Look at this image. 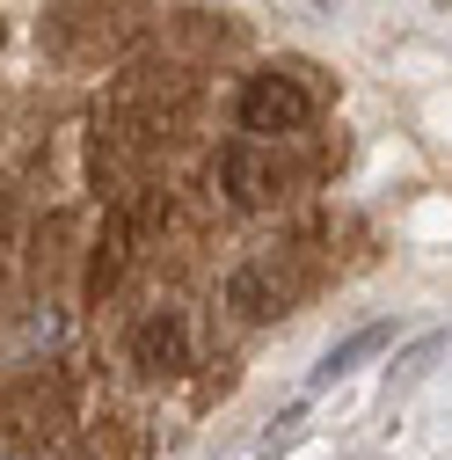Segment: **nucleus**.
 I'll use <instances>...</instances> for the list:
<instances>
[{
	"label": "nucleus",
	"mask_w": 452,
	"mask_h": 460,
	"mask_svg": "<svg viewBox=\"0 0 452 460\" xmlns=\"http://www.w3.org/2000/svg\"><path fill=\"white\" fill-rule=\"evenodd\" d=\"M37 37L59 66H109L139 37V0H59Z\"/></svg>",
	"instance_id": "1"
},
{
	"label": "nucleus",
	"mask_w": 452,
	"mask_h": 460,
	"mask_svg": "<svg viewBox=\"0 0 452 460\" xmlns=\"http://www.w3.org/2000/svg\"><path fill=\"white\" fill-rule=\"evenodd\" d=\"M234 118L248 139H300L321 118V88L307 81V66H263V74H248Z\"/></svg>",
	"instance_id": "2"
},
{
	"label": "nucleus",
	"mask_w": 452,
	"mask_h": 460,
	"mask_svg": "<svg viewBox=\"0 0 452 460\" xmlns=\"http://www.w3.org/2000/svg\"><path fill=\"white\" fill-rule=\"evenodd\" d=\"M161 219H168V198H161V190H139V198H125L117 212L102 219V242H95V263H88V285H95V293H109V285L132 270V256L146 249V234H153Z\"/></svg>",
	"instance_id": "3"
},
{
	"label": "nucleus",
	"mask_w": 452,
	"mask_h": 460,
	"mask_svg": "<svg viewBox=\"0 0 452 460\" xmlns=\"http://www.w3.org/2000/svg\"><path fill=\"white\" fill-rule=\"evenodd\" d=\"M277 146H285V139H248L241 132V146L219 154V183L234 190V205H277L292 190V161Z\"/></svg>",
	"instance_id": "4"
},
{
	"label": "nucleus",
	"mask_w": 452,
	"mask_h": 460,
	"mask_svg": "<svg viewBox=\"0 0 452 460\" xmlns=\"http://www.w3.org/2000/svg\"><path fill=\"white\" fill-rule=\"evenodd\" d=\"M300 293H307V270H300V256H292V249H277V256H256V263H248L234 285H226L234 314H248V322H263V314H285Z\"/></svg>",
	"instance_id": "5"
},
{
	"label": "nucleus",
	"mask_w": 452,
	"mask_h": 460,
	"mask_svg": "<svg viewBox=\"0 0 452 460\" xmlns=\"http://www.w3.org/2000/svg\"><path fill=\"white\" fill-rule=\"evenodd\" d=\"M132 366H139V373H183V366H190V322H183L176 307L146 314L139 336H132Z\"/></svg>",
	"instance_id": "6"
},
{
	"label": "nucleus",
	"mask_w": 452,
	"mask_h": 460,
	"mask_svg": "<svg viewBox=\"0 0 452 460\" xmlns=\"http://www.w3.org/2000/svg\"><path fill=\"white\" fill-rule=\"evenodd\" d=\"M379 343H387V329H365V336H351V343H335V351L321 358V373H314V380H335V373H351L365 351H379Z\"/></svg>",
	"instance_id": "7"
}]
</instances>
